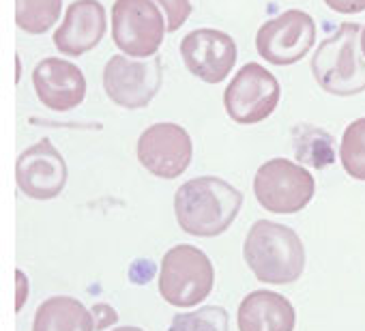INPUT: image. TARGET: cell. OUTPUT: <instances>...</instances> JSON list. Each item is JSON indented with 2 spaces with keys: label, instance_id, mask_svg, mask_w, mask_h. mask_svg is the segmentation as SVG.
<instances>
[{
  "label": "cell",
  "instance_id": "cell-1",
  "mask_svg": "<svg viewBox=\"0 0 365 331\" xmlns=\"http://www.w3.org/2000/svg\"><path fill=\"white\" fill-rule=\"evenodd\" d=\"M243 194L220 177H198L182 183L174 196L178 226L194 237H220L237 220Z\"/></svg>",
  "mask_w": 365,
  "mask_h": 331
},
{
  "label": "cell",
  "instance_id": "cell-2",
  "mask_svg": "<svg viewBox=\"0 0 365 331\" xmlns=\"http://www.w3.org/2000/svg\"><path fill=\"white\" fill-rule=\"evenodd\" d=\"M243 256L252 273L264 284H292L305 269L301 237L284 224L260 220L245 239Z\"/></svg>",
  "mask_w": 365,
  "mask_h": 331
},
{
  "label": "cell",
  "instance_id": "cell-3",
  "mask_svg": "<svg viewBox=\"0 0 365 331\" xmlns=\"http://www.w3.org/2000/svg\"><path fill=\"white\" fill-rule=\"evenodd\" d=\"M361 29L354 22L341 24L327 37L312 56V73L322 91L335 97H352L365 91V54Z\"/></svg>",
  "mask_w": 365,
  "mask_h": 331
},
{
  "label": "cell",
  "instance_id": "cell-4",
  "mask_svg": "<svg viewBox=\"0 0 365 331\" xmlns=\"http://www.w3.org/2000/svg\"><path fill=\"white\" fill-rule=\"evenodd\" d=\"M213 263L200 248L180 243L163 254L159 292L165 303L174 307H194L213 292Z\"/></svg>",
  "mask_w": 365,
  "mask_h": 331
},
{
  "label": "cell",
  "instance_id": "cell-5",
  "mask_svg": "<svg viewBox=\"0 0 365 331\" xmlns=\"http://www.w3.org/2000/svg\"><path fill=\"white\" fill-rule=\"evenodd\" d=\"M316 192L312 173L286 157L269 159L254 177V194L262 209L290 215L305 209Z\"/></svg>",
  "mask_w": 365,
  "mask_h": 331
},
{
  "label": "cell",
  "instance_id": "cell-6",
  "mask_svg": "<svg viewBox=\"0 0 365 331\" xmlns=\"http://www.w3.org/2000/svg\"><path fill=\"white\" fill-rule=\"evenodd\" d=\"M168 22L155 0H116L112 7V39L131 58L159 52Z\"/></svg>",
  "mask_w": 365,
  "mask_h": 331
},
{
  "label": "cell",
  "instance_id": "cell-7",
  "mask_svg": "<svg viewBox=\"0 0 365 331\" xmlns=\"http://www.w3.org/2000/svg\"><path fill=\"white\" fill-rule=\"evenodd\" d=\"M282 97L277 78L258 63L243 65L224 93L228 116L241 125H254L269 118Z\"/></svg>",
  "mask_w": 365,
  "mask_h": 331
},
{
  "label": "cell",
  "instance_id": "cell-8",
  "mask_svg": "<svg viewBox=\"0 0 365 331\" xmlns=\"http://www.w3.org/2000/svg\"><path fill=\"white\" fill-rule=\"evenodd\" d=\"M161 61L159 58H127L112 56L103 67L106 95L120 108H146L161 88Z\"/></svg>",
  "mask_w": 365,
  "mask_h": 331
},
{
  "label": "cell",
  "instance_id": "cell-9",
  "mask_svg": "<svg viewBox=\"0 0 365 331\" xmlns=\"http://www.w3.org/2000/svg\"><path fill=\"white\" fill-rule=\"evenodd\" d=\"M316 41V24L312 16L301 9L284 11L282 16L264 22L256 33L258 54L277 67L299 63Z\"/></svg>",
  "mask_w": 365,
  "mask_h": 331
},
{
  "label": "cell",
  "instance_id": "cell-10",
  "mask_svg": "<svg viewBox=\"0 0 365 331\" xmlns=\"http://www.w3.org/2000/svg\"><path fill=\"white\" fill-rule=\"evenodd\" d=\"M194 157L192 136L176 123H155L138 140V159L159 179H176Z\"/></svg>",
  "mask_w": 365,
  "mask_h": 331
},
{
  "label": "cell",
  "instance_id": "cell-11",
  "mask_svg": "<svg viewBox=\"0 0 365 331\" xmlns=\"http://www.w3.org/2000/svg\"><path fill=\"white\" fill-rule=\"evenodd\" d=\"M67 163L50 138L29 146L16 161L18 188L33 200H52L67 185Z\"/></svg>",
  "mask_w": 365,
  "mask_h": 331
},
{
  "label": "cell",
  "instance_id": "cell-12",
  "mask_svg": "<svg viewBox=\"0 0 365 331\" xmlns=\"http://www.w3.org/2000/svg\"><path fill=\"white\" fill-rule=\"evenodd\" d=\"M180 56L187 71L207 84H220L237 63V44L217 29H198L180 41Z\"/></svg>",
  "mask_w": 365,
  "mask_h": 331
},
{
  "label": "cell",
  "instance_id": "cell-13",
  "mask_svg": "<svg viewBox=\"0 0 365 331\" xmlns=\"http://www.w3.org/2000/svg\"><path fill=\"white\" fill-rule=\"evenodd\" d=\"M39 101L54 112H69L86 97V78L78 65L63 58H43L33 71Z\"/></svg>",
  "mask_w": 365,
  "mask_h": 331
},
{
  "label": "cell",
  "instance_id": "cell-14",
  "mask_svg": "<svg viewBox=\"0 0 365 331\" xmlns=\"http://www.w3.org/2000/svg\"><path fill=\"white\" fill-rule=\"evenodd\" d=\"M106 29V9L99 0H76L54 33V46L67 56H82L101 44Z\"/></svg>",
  "mask_w": 365,
  "mask_h": 331
},
{
  "label": "cell",
  "instance_id": "cell-15",
  "mask_svg": "<svg viewBox=\"0 0 365 331\" xmlns=\"http://www.w3.org/2000/svg\"><path fill=\"white\" fill-rule=\"evenodd\" d=\"M237 325L239 331H294L297 312L284 295L254 290L241 301Z\"/></svg>",
  "mask_w": 365,
  "mask_h": 331
},
{
  "label": "cell",
  "instance_id": "cell-16",
  "mask_svg": "<svg viewBox=\"0 0 365 331\" xmlns=\"http://www.w3.org/2000/svg\"><path fill=\"white\" fill-rule=\"evenodd\" d=\"M33 331H95V318L78 299L56 295L39 305Z\"/></svg>",
  "mask_w": 365,
  "mask_h": 331
},
{
  "label": "cell",
  "instance_id": "cell-17",
  "mask_svg": "<svg viewBox=\"0 0 365 331\" xmlns=\"http://www.w3.org/2000/svg\"><path fill=\"white\" fill-rule=\"evenodd\" d=\"M292 140L297 148V159L312 168H327L335 161V140L320 127L299 125L292 129Z\"/></svg>",
  "mask_w": 365,
  "mask_h": 331
},
{
  "label": "cell",
  "instance_id": "cell-18",
  "mask_svg": "<svg viewBox=\"0 0 365 331\" xmlns=\"http://www.w3.org/2000/svg\"><path fill=\"white\" fill-rule=\"evenodd\" d=\"M63 0H16V22L29 35L48 33L61 18Z\"/></svg>",
  "mask_w": 365,
  "mask_h": 331
},
{
  "label": "cell",
  "instance_id": "cell-19",
  "mask_svg": "<svg viewBox=\"0 0 365 331\" xmlns=\"http://www.w3.org/2000/svg\"><path fill=\"white\" fill-rule=\"evenodd\" d=\"M339 157L344 170L352 179L365 181V116L346 127L339 144Z\"/></svg>",
  "mask_w": 365,
  "mask_h": 331
},
{
  "label": "cell",
  "instance_id": "cell-20",
  "mask_svg": "<svg viewBox=\"0 0 365 331\" xmlns=\"http://www.w3.org/2000/svg\"><path fill=\"white\" fill-rule=\"evenodd\" d=\"M168 331H230L228 312L220 305H205L194 312H182L172 318Z\"/></svg>",
  "mask_w": 365,
  "mask_h": 331
},
{
  "label": "cell",
  "instance_id": "cell-21",
  "mask_svg": "<svg viewBox=\"0 0 365 331\" xmlns=\"http://www.w3.org/2000/svg\"><path fill=\"white\" fill-rule=\"evenodd\" d=\"M155 3L161 7L170 33L178 31L182 24L187 22V18L192 16V3H190V0H155Z\"/></svg>",
  "mask_w": 365,
  "mask_h": 331
},
{
  "label": "cell",
  "instance_id": "cell-22",
  "mask_svg": "<svg viewBox=\"0 0 365 331\" xmlns=\"http://www.w3.org/2000/svg\"><path fill=\"white\" fill-rule=\"evenodd\" d=\"M91 312H93L95 329H97V331H101V329H106V327H110V325H116V320H118V314H116L108 303H97V305L91 307Z\"/></svg>",
  "mask_w": 365,
  "mask_h": 331
},
{
  "label": "cell",
  "instance_id": "cell-23",
  "mask_svg": "<svg viewBox=\"0 0 365 331\" xmlns=\"http://www.w3.org/2000/svg\"><path fill=\"white\" fill-rule=\"evenodd\" d=\"M324 5L335 14H361V11H365V0H324Z\"/></svg>",
  "mask_w": 365,
  "mask_h": 331
},
{
  "label": "cell",
  "instance_id": "cell-24",
  "mask_svg": "<svg viewBox=\"0 0 365 331\" xmlns=\"http://www.w3.org/2000/svg\"><path fill=\"white\" fill-rule=\"evenodd\" d=\"M16 284H18V290H16V310L20 312L26 303V297H29V280L26 275L18 269L16 271Z\"/></svg>",
  "mask_w": 365,
  "mask_h": 331
},
{
  "label": "cell",
  "instance_id": "cell-25",
  "mask_svg": "<svg viewBox=\"0 0 365 331\" xmlns=\"http://www.w3.org/2000/svg\"><path fill=\"white\" fill-rule=\"evenodd\" d=\"M114 331H144V329H140V327H116Z\"/></svg>",
  "mask_w": 365,
  "mask_h": 331
},
{
  "label": "cell",
  "instance_id": "cell-26",
  "mask_svg": "<svg viewBox=\"0 0 365 331\" xmlns=\"http://www.w3.org/2000/svg\"><path fill=\"white\" fill-rule=\"evenodd\" d=\"M361 50H363V54H365V26L361 29Z\"/></svg>",
  "mask_w": 365,
  "mask_h": 331
}]
</instances>
